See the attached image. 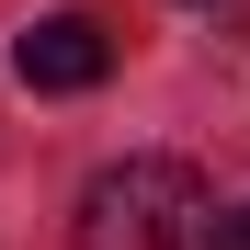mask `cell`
<instances>
[{
    "label": "cell",
    "mask_w": 250,
    "mask_h": 250,
    "mask_svg": "<svg viewBox=\"0 0 250 250\" xmlns=\"http://www.w3.org/2000/svg\"><path fill=\"white\" fill-rule=\"evenodd\" d=\"M216 250H250V205H239V216H228V228H216Z\"/></svg>",
    "instance_id": "3"
},
{
    "label": "cell",
    "mask_w": 250,
    "mask_h": 250,
    "mask_svg": "<svg viewBox=\"0 0 250 250\" xmlns=\"http://www.w3.org/2000/svg\"><path fill=\"white\" fill-rule=\"evenodd\" d=\"M216 193L193 159H114L80 193V250H216Z\"/></svg>",
    "instance_id": "1"
},
{
    "label": "cell",
    "mask_w": 250,
    "mask_h": 250,
    "mask_svg": "<svg viewBox=\"0 0 250 250\" xmlns=\"http://www.w3.org/2000/svg\"><path fill=\"white\" fill-rule=\"evenodd\" d=\"M12 68H23V91H91V80L114 68V34L91 12H46V23L12 34Z\"/></svg>",
    "instance_id": "2"
}]
</instances>
